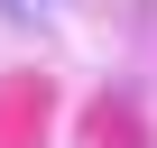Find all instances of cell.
I'll return each instance as SVG.
<instances>
[{
  "label": "cell",
  "instance_id": "6da1fadb",
  "mask_svg": "<svg viewBox=\"0 0 157 148\" xmlns=\"http://www.w3.org/2000/svg\"><path fill=\"white\" fill-rule=\"evenodd\" d=\"M0 10H19V19H46V10H56V0H0Z\"/></svg>",
  "mask_w": 157,
  "mask_h": 148
}]
</instances>
